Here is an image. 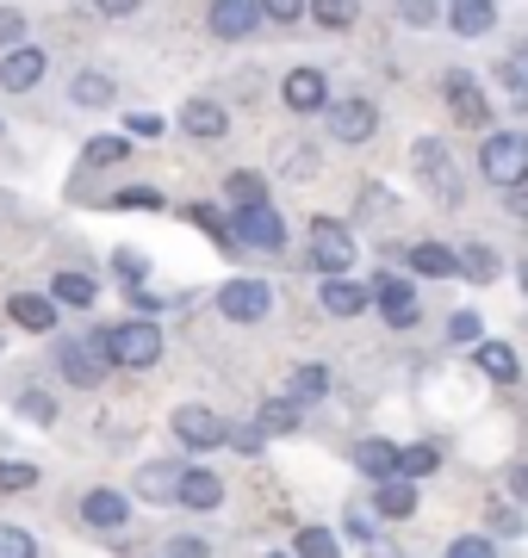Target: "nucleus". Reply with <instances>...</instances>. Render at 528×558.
I'll use <instances>...</instances> for the list:
<instances>
[{
    "label": "nucleus",
    "mask_w": 528,
    "mask_h": 558,
    "mask_svg": "<svg viewBox=\"0 0 528 558\" xmlns=\"http://www.w3.org/2000/svg\"><path fill=\"white\" fill-rule=\"evenodd\" d=\"M479 168H485V180H491V186H504V193L528 186V137H523V131H497V137H485Z\"/></svg>",
    "instance_id": "obj_3"
},
{
    "label": "nucleus",
    "mask_w": 528,
    "mask_h": 558,
    "mask_svg": "<svg viewBox=\"0 0 528 558\" xmlns=\"http://www.w3.org/2000/svg\"><path fill=\"white\" fill-rule=\"evenodd\" d=\"M509 497L528 502V465H509Z\"/></svg>",
    "instance_id": "obj_52"
},
{
    "label": "nucleus",
    "mask_w": 528,
    "mask_h": 558,
    "mask_svg": "<svg viewBox=\"0 0 528 558\" xmlns=\"http://www.w3.org/2000/svg\"><path fill=\"white\" fill-rule=\"evenodd\" d=\"M324 119H329V137L336 143H367L373 137V124H380V112H373L361 94H348V100H329Z\"/></svg>",
    "instance_id": "obj_9"
},
{
    "label": "nucleus",
    "mask_w": 528,
    "mask_h": 558,
    "mask_svg": "<svg viewBox=\"0 0 528 558\" xmlns=\"http://www.w3.org/2000/svg\"><path fill=\"white\" fill-rule=\"evenodd\" d=\"M0 558H38V539L25 527H0Z\"/></svg>",
    "instance_id": "obj_38"
},
{
    "label": "nucleus",
    "mask_w": 528,
    "mask_h": 558,
    "mask_svg": "<svg viewBox=\"0 0 528 558\" xmlns=\"http://www.w3.org/2000/svg\"><path fill=\"white\" fill-rule=\"evenodd\" d=\"M205 25H212V38L237 44V38H249V32L262 25V0H212Z\"/></svg>",
    "instance_id": "obj_10"
},
{
    "label": "nucleus",
    "mask_w": 528,
    "mask_h": 558,
    "mask_svg": "<svg viewBox=\"0 0 528 558\" xmlns=\"http://www.w3.org/2000/svg\"><path fill=\"white\" fill-rule=\"evenodd\" d=\"M447 336H454V348H479V341H485V323H479V311H454Z\"/></svg>",
    "instance_id": "obj_34"
},
{
    "label": "nucleus",
    "mask_w": 528,
    "mask_h": 558,
    "mask_svg": "<svg viewBox=\"0 0 528 558\" xmlns=\"http://www.w3.org/2000/svg\"><path fill=\"white\" fill-rule=\"evenodd\" d=\"M124 149H131L124 137H94V143H87V161H119Z\"/></svg>",
    "instance_id": "obj_46"
},
{
    "label": "nucleus",
    "mask_w": 528,
    "mask_h": 558,
    "mask_svg": "<svg viewBox=\"0 0 528 558\" xmlns=\"http://www.w3.org/2000/svg\"><path fill=\"white\" fill-rule=\"evenodd\" d=\"M280 174L311 180V174H317V156H311V149H286V156H280Z\"/></svg>",
    "instance_id": "obj_44"
},
{
    "label": "nucleus",
    "mask_w": 528,
    "mask_h": 558,
    "mask_svg": "<svg viewBox=\"0 0 528 558\" xmlns=\"http://www.w3.org/2000/svg\"><path fill=\"white\" fill-rule=\"evenodd\" d=\"M230 242L237 248H262V255H280L286 248V223H280V211L274 205H255V211H237V223H230Z\"/></svg>",
    "instance_id": "obj_6"
},
{
    "label": "nucleus",
    "mask_w": 528,
    "mask_h": 558,
    "mask_svg": "<svg viewBox=\"0 0 528 558\" xmlns=\"http://www.w3.org/2000/svg\"><path fill=\"white\" fill-rule=\"evenodd\" d=\"M181 502H187V509H218V502H224V478H218V472H187V478H181Z\"/></svg>",
    "instance_id": "obj_23"
},
{
    "label": "nucleus",
    "mask_w": 528,
    "mask_h": 558,
    "mask_svg": "<svg viewBox=\"0 0 528 558\" xmlns=\"http://www.w3.org/2000/svg\"><path fill=\"white\" fill-rule=\"evenodd\" d=\"M509 211H516V218H528V186H516V193H509Z\"/></svg>",
    "instance_id": "obj_54"
},
{
    "label": "nucleus",
    "mask_w": 528,
    "mask_h": 558,
    "mask_svg": "<svg viewBox=\"0 0 528 558\" xmlns=\"http://www.w3.org/2000/svg\"><path fill=\"white\" fill-rule=\"evenodd\" d=\"M168 558H212V539H193V534L168 539Z\"/></svg>",
    "instance_id": "obj_45"
},
{
    "label": "nucleus",
    "mask_w": 528,
    "mask_h": 558,
    "mask_svg": "<svg viewBox=\"0 0 528 558\" xmlns=\"http://www.w3.org/2000/svg\"><path fill=\"white\" fill-rule=\"evenodd\" d=\"M292 558H343V546H336V534H329V527H299Z\"/></svg>",
    "instance_id": "obj_29"
},
{
    "label": "nucleus",
    "mask_w": 528,
    "mask_h": 558,
    "mask_svg": "<svg viewBox=\"0 0 528 558\" xmlns=\"http://www.w3.org/2000/svg\"><path fill=\"white\" fill-rule=\"evenodd\" d=\"M112 267H119V274H124V279H143V260H137V255H131V248H119V255H112Z\"/></svg>",
    "instance_id": "obj_51"
},
{
    "label": "nucleus",
    "mask_w": 528,
    "mask_h": 558,
    "mask_svg": "<svg viewBox=\"0 0 528 558\" xmlns=\"http://www.w3.org/2000/svg\"><path fill=\"white\" fill-rule=\"evenodd\" d=\"M280 100L292 106V112H329V81L317 75V69H292V75L280 81Z\"/></svg>",
    "instance_id": "obj_13"
},
{
    "label": "nucleus",
    "mask_w": 528,
    "mask_h": 558,
    "mask_svg": "<svg viewBox=\"0 0 528 558\" xmlns=\"http://www.w3.org/2000/svg\"><path fill=\"white\" fill-rule=\"evenodd\" d=\"M410 274L454 279V274H460V255H454V248H442V242H410Z\"/></svg>",
    "instance_id": "obj_18"
},
{
    "label": "nucleus",
    "mask_w": 528,
    "mask_h": 558,
    "mask_svg": "<svg viewBox=\"0 0 528 558\" xmlns=\"http://www.w3.org/2000/svg\"><path fill=\"white\" fill-rule=\"evenodd\" d=\"M311 20L329 25V32H343V25H355V7H343V0H324V7H311Z\"/></svg>",
    "instance_id": "obj_43"
},
{
    "label": "nucleus",
    "mask_w": 528,
    "mask_h": 558,
    "mask_svg": "<svg viewBox=\"0 0 528 558\" xmlns=\"http://www.w3.org/2000/svg\"><path fill=\"white\" fill-rule=\"evenodd\" d=\"M44 69H50V57H44L38 44H20V50L0 57V87H7V94H32L44 81Z\"/></svg>",
    "instance_id": "obj_12"
},
{
    "label": "nucleus",
    "mask_w": 528,
    "mask_h": 558,
    "mask_svg": "<svg viewBox=\"0 0 528 558\" xmlns=\"http://www.w3.org/2000/svg\"><path fill=\"white\" fill-rule=\"evenodd\" d=\"M255 428H262V435H286V428H299V403H292V398H267L262 416H255Z\"/></svg>",
    "instance_id": "obj_26"
},
{
    "label": "nucleus",
    "mask_w": 528,
    "mask_h": 558,
    "mask_svg": "<svg viewBox=\"0 0 528 558\" xmlns=\"http://www.w3.org/2000/svg\"><path fill=\"white\" fill-rule=\"evenodd\" d=\"M106 360H112V366H124V373L156 366V360H163V329H156L149 317L112 323V329H106Z\"/></svg>",
    "instance_id": "obj_1"
},
{
    "label": "nucleus",
    "mask_w": 528,
    "mask_h": 558,
    "mask_svg": "<svg viewBox=\"0 0 528 558\" xmlns=\"http://www.w3.org/2000/svg\"><path fill=\"white\" fill-rule=\"evenodd\" d=\"M224 447H237V453H243V459H255V453H262V447H267V435H262V428H255V422H243V428H230V435H224Z\"/></svg>",
    "instance_id": "obj_39"
},
{
    "label": "nucleus",
    "mask_w": 528,
    "mask_h": 558,
    "mask_svg": "<svg viewBox=\"0 0 528 558\" xmlns=\"http://www.w3.org/2000/svg\"><path fill=\"white\" fill-rule=\"evenodd\" d=\"M131 137H163V119L156 112H131Z\"/></svg>",
    "instance_id": "obj_47"
},
{
    "label": "nucleus",
    "mask_w": 528,
    "mask_h": 558,
    "mask_svg": "<svg viewBox=\"0 0 528 558\" xmlns=\"http://www.w3.org/2000/svg\"><path fill=\"white\" fill-rule=\"evenodd\" d=\"M479 366H485V379L509 385L516 379V348L509 341H479Z\"/></svg>",
    "instance_id": "obj_25"
},
{
    "label": "nucleus",
    "mask_w": 528,
    "mask_h": 558,
    "mask_svg": "<svg viewBox=\"0 0 528 558\" xmlns=\"http://www.w3.org/2000/svg\"><path fill=\"white\" fill-rule=\"evenodd\" d=\"M262 20H274V25H299V20H311V7H305V0H267Z\"/></svg>",
    "instance_id": "obj_40"
},
{
    "label": "nucleus",
    "mask_w": 528,
    "mask_h": 558,
    "mask_svg": "<svg viewBox=\"0 0 528 558\" xmlns=\"http://www.w3.org/2000/svg\"><path fill=\"white\" fill-rule=\"evenodd\" d=\"M218 311L230 323H262L267 311H274V286H267V279H230L218 292Z\"/></svg>",
    "instance_id": "obj_7"
},
{
    "label": "nucleus",
    "mask_w": 528,
    "mask_h": 558,
    "mask_svg": "<svg viewBox=\"0 0 528 558\" xmlns=\"http://www.w3.org/2000/svg\"><path fill=\"white\" fill-rule=\"evenodd\" d=\"M355 465H361L367 478H392L398 472V447L380 435H367V440H355Z\"/></svg>",
    "instance_id": "obj_21"
},
{
    "label": "nucleus",
    "mask_w": 528,
    "mask_h": 558,
    "mask_svg": "<svg viewBox=\"0 0 528 558\" xmlns=\"http://www.w3.org/2000/svg\"><path fill=\"white\" fill-rule=\"evenodd\" d=\"M447 25H454L460 38H485L491 25H497V7H491V0H454V7H447Z\"/></svg>",
    "instance_id": "obj_17"
},
{
    "label": "nucleus",
    "mask_w": 528,
    "mask_h": 558,
    "mask_svg": "<svg viewBox=\"0 0 528 558\" xmlns=\"http://www.w3.org/2000/svg\"><path fill=\"white\" fill-rule=\"evenodd\" d=\"M348 534H355V539H373V515H367V509H348Z\"/></svg>",
    "instance_id": "obj_48"
},
{
    "label": "nucleus",
    "mask_w": 528,
    "mask_h": 558,
    "mask_svg": "<svg viewBox=\"0 0 528 558\" xmlns=\"http://www.w3.org/2000/svg\"><path fill=\"white\" fill-rule=\"evenodd\" d=\"M497 94H504L509 112H528V69L523 62H504V69H497Z\"/></svg>",
    "instance_id": "obj_28"
},
{
    "label": "nucleus",
    "mask_w": 528,
    "mask_h": 558,
    "mask_svg": "<svg viewBox=\"0 0 528 558\" xmlns=\"http://www.w3.org/2000/svg\"><path fill=\"white\" fill-rule=\"evenodd\" d=\"M355 255H361V242L348 236L343 223H329V218H317V223H311V267H317L324 279H348Z\"/></svg>",
    "instance_id": "obj_4"
},
{
    "label": "nucleus",
    "mask_w": 528,
    "mask_h": 558,
    "mask_svg": "<svg viewBox=\"0 0 528 558\" xmlns=\"http://www.w3.org/2000/svg\"><path fill=\"white\" fill-rule=\"evenodd\" d=\"M230 199H237V211H255V205H267V174H230V186H224Z\"/></svg>",
    "instance_id": "obj_27"
},
{
    "label": "nucleus",
    "mask_w": 528,
    "mask_h": 558,
    "mask_svg": "<svg viewBox=\"0 0 528 558\" xmlns=\"http://www.w3.org/2000/svg\"><path fill=\"white\" fill-rule=\"evenodd\" d=\"M435 465H442V453H435V447H405V453H398V472H392V478H429V472H435Z\"/></svg>",
    "instance_id": "obj_32"
},
{
    "label": "nucleus",
    "mask_w": 528,
    "mask_h": 558,
    "mask_svg": "<svg viewBox=\"0 0 528 558\" xmlns=\"http://www.w3.org/2000/svg\"><path fill=\"white\" fill-rule=\"evenodd\" d=\"M442 94H447V106H454V119L460 124H485V94H479V81L467 75V69H447V81H442Z\"/></svg>",
    "instance_id": "obj_14"
},
{
    "label": "nucleus",
    "mask_w": 528,
    "mask_h": 558,
    "mask_svg": "<svg viewBox=\"0 0 528 558\" xmlns=\"http://www.w3.org/2000/svg\"><path fill=\"white\" fill-rule=\"evenodd\" d=\"M131 304H137V311H163V292H149V286H131Z\"/></svg>",
    "instance_id": "obj_50"
},
{
    "label": "nucleus",
    "mask_w": 528,
    "mask_h": 558,
    "mask_svg": "<svg viewBox=\"0 0 528 558\" xmlns=\"http://www.w3.org/2000/svg\"><path fill=\"white\" fill-rule=\"evenodd\" d=\"M491 521H497V534H516V509H497L491 502Z\"/></svg>",
    "instance_id": "obj_53"
},
{
    "label": "nucleus",
    "mask_w": 528,
    "mask_h": 558,
    "mask_svg": "<svg viewBox=\"0 0 528 558\" xmlns=\"http://www.w3.org/2000/svg\"><path fill=\"white\" fill-rule=\"evenodd\" d=\"M523 292H528V260H523Z\"/></svg>",
    "instance_id": "obj_55"
},
{
    "label": "nucleus",
    "mask_w": 528,
    "mask_h": 558,
    "mask_svg": "<svg viewBox=\"0 0 528 558\" xmlns=\"http://www.w3.org/2000/svg\"><path fill=\"white\" fill-rule=\"evenodd\" d=\"M25 44V13L20 7H0V50H20Z\"/></svg>",
    "instance_id": "obj_41"
},
{
    "label": "nucleus",
    "mask_w": 528,
    "mask_h": 558,
    "mask_svg": "<svg viewBox=\"0 0 528 558\" xmlns=\"http://www.w3.org/2000/svg\"><path fill=\"white\" fill-rule=\"evenodd\" d=\"M112 205H119V211H163V193H156V186H119Z\"/></svg>",
    "instance_id": "obj_35"
},
{
    "label": "nucleus",
    "mask_w": 528,
    "mask_h": 558,
    "mask_svg": "<svg viewBox=\"0 0 528 558\" xmlns=\"http://www.w3.org/2000/svg\"><path fill=\"white\" fill-rule=\"evenodd\" d=\"M75 100H82V106H106V100H112V75H94V69L75 75Z\"/></svg>",
    "instance_id": "obj_36"
},
{
    "label": "nucleus",
    "mask_w": 528,
    "mask_h": 558,
    "mask_svg": "<svg viewBox=\"0 0 528 558\" xmlns=\"http://www.w3.org/2000/svg\"><path fill=\"white\" fill-rule=\"evenodd\" d=\"M460 274L467 279H497V255H491L485 242H467V248H460Z\"/></svg>",
    "instance_id": "obj_33"
},
{
    "label": "nucleus",
    "mask_w": 528,
    "mask_h": 558,
    "mask_svg": "<svg viewBox=\"0 0 528 558\" xmlns=\"http://www.w3.org/2000/svg\"><path fill=\"white\" fill-rule=\"evenodd\" d=\"M94 292H100V286H94L87 274H57L50 279V304H69V311H87Z\"/></svg>",
    "instance_id": "obj_24"
},
{
    "label": "nucleus",
    "mask_w": 528,
    "mask_h": 558,
    "mask_svg": "<svg viewBox=\"0 0 528 558\" xmlns=\"http://www.w3.org/2000/svg\"><path fill=\"white\" fill-rule=\"evenodd\" d=\"M181 124H187V137H205V143H218L224 137V106L218 100H187V112H181Z\"/></svg>",
    "instance_id": "obj_22"
},
{
    "label": "nucleus",
    "mask_w": 528,
    "mask_h": 558,
    "mask_svg": "<svg viewBox=\"0 0 528 558\" xmlns=\"http://www.w3.org/2000/svg\"><path fill=\"white\" fill-rule=\"evenodd\" d=\"M57 366H62V379L69 385H100L106 379V329L100 336H69V341H57Z\"/></svg>",
    "instance_id": "obj_5"
},
{
    "label": "nucleus",
    "mask_w": 528,
    "mask_h": 558,
    "mask_svg": "<svg viewBox=\"0 0 528 558\" xmlns=\"http://www.w3.org/2000/svg\"><path fill=\"white\" fill-rule=\"evenodd\" d=\"M181 478H187V465L156 459V465H143L137 472V497L143 502H181Z\"/></svg>",
    "instance_id": "obj_15"
},
{
    "label": "nucleus",
    "mask_w": 528,
    "mask_h": 558,
    "mask_svg": "<svg viewBox=\"0 0 528 558\" xmlns=\"http://www.w3.org/2000/svg\"><path fill=\"white\" fill-rule=\"evenodd\" d=\"M317 304H324L329 317H361L367 304H373V292L355 286V279H324V286H317Z\"/></svg>",
    "instance_id": "obj_16"
},
{
    "label": "nucleus",
    "mask_w": 528,
    "mask_h": 558,
    "mask_svg": "<svg viewBox=\"0 0 528 558\" xmlns=\"http://www.w3.org/2000/svg\"><path fill=\"white\" fill-rule=\"evenodd\" d=\"M324 391H329L324 366H299V373H292V403H299V410H305V403H317Z\"/></svg>",
    "instance_id": "obj_31"
},
{
    "label": "nucleus",
    "mask_w": 528,
    "mask_h": 558,
    "mask_svg": "<svg viewBox=\"0 0 528 558\" xmlns=\"http://www.w3.org/2000/svg\"><path fill=\"white\" fill-rule=\"evenodd\" d=\"M267 558H292V553H267Z\"/></svg>",
    "instance_id": "obj_56"
},
{
    "label": "nucleus",
    "mask_w": 528,
    "mask_h": 558,
    "mask_svg": "<svg viewBox=\"0 0 528 558\" xmlns=\"http://www.w3.org/2000/svg\"><path fill=\"white\" fill-rule=\"evenodd\" d=\"M38 484V465H25V459H0V490H32Z\"/></svg>",
    "instance_id": "obj_37"
},
{
    "label": "nucleus",
    "mask_w": 528,
    "mask_h": 558,
    "mask_svg": "<svg viewBox=\"0 0 528 558\" xmlns=\"http://www.w3.org/2000/svg\"><path fill=\"white\" fill-rule=\"evenodd\" d=\"M124 515H131V502H124L119 490H87V497H82V521H87V527H124Z\"/></svg>",
    "instance_id": "obj_19"
},
{
    "label": "nucleus",
    "mask_w": 528,
    "mask_h": 558,
    "mask_svg": "<svg viewBox=\"0 0 528 558\" xmlns=\"http://www.w3.org/2000/svg\"><path fill=\"white\" fill-rule=\"evenodd\" d=\"M373 502H380V515H398V521H405L410 509H417V490H410L405 478H386V484H380V497H373Z\"/></svg>",
    "instance_id": "obj_30"
},
{
    "label": "nucleus",
    "mask_w": 528,
    "mask_h": 558,
    "mask_svg": "<svg viewBox=\"0 0 528 558\" xmlns=\"http://www.w3.org/2000/svg\"><path fill=\"white\" fill-rule=\"evenodd\" d=\"M175 435H181V447H193V453H212V447H224V416L218 410H205V403H181L175 410Z\"/></svg>",
    "instance_id": "obj_8"
},
{
    "label": "nucleus",
    "mask_w": 528,
    "mask_h": 558,
    "mask_svg": "<svg viewBox=\"0 0 528 558\" xmlns=\"http://www.w3.org/2000/svg\"><path fill=\"white\" fill-rule=\"evenodd\" d=\"M429 20H442V13H435L429 0H410V7H405V25H429Z\"/></svg>",
    "instance_id": "obj_49"
},
{
    "label": "nucleus",
    "mask_w": 528,
    "mask_h": 558,
    "mask_svg": "<svg viewBox=\"0 0 528 558\" xmlns=\"http://www.w3.org/2000/svg\"><path fill=\"white\" fill-rule=\"evenodd\" d=\"M417 174H423V186L435 193L442 205H460L467 199V180H460V161H454V149H447L442 137H417Z\"/></svg>",
    "instance_id": "obj_2"
},
{
    "label": "nucleus",
    "mask_w": 528,
    "mask_h": 558,
    "mask_svg": "<svg viewBox=\"0 0 528 558\" xmlns=\"http://www.w3.org/2000/svg\"><path fill=\"white\" fill-rule=\"evenodd\" d=\"M447 558H497V546L485 534H467V539H447Z\"/></svg>",
    "instance_id": "obj_42"
},
{
    "label": "nucleus",
    "mask_w": 528,
    "mask_h": 558,
    "mask_svg": "<svg viewBox=\"0 0 528 558\" xmlns=\"http://www.w3.org/2000/svg\"><path fill=\"white\" fill-rule=\"evenodd\" d=\"M367 292H373V304L386 311V323H392V329H410V323H417V286H410V279L380 274L373 286H367Z\"/></svg>",
    "instance_id": "obj_11"
},
{
    "label": "nucleus",
    "mask_w": 528,
    "mask_h": 558,
    "mask_svg": "<svg viewBox=\"0 0 528 558\" xmlns=\"http://www.w3.org/2000/svg\"><path fill=\"white\" fill-rule=\"evenodd\" d=\"M7 311H13V323H20V329H32V336H50V329H57V304L38 299V292H20Z\"/></svg>",
    "instance_id": "obj_20"
}]
</instances>
